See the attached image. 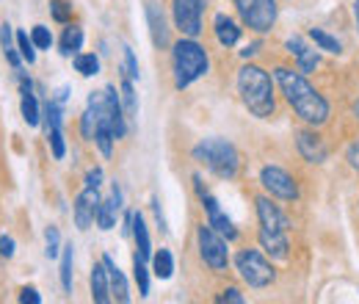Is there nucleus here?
<instances>
[{
  "label": "nucleus",
  "mask_w": 359,
  "mask_h": 304,
  "mask_svg": "<svg viewBox=\"0 0 359 304\" xmlns=\"http://www.w3.org/2000/svg\"><path fill=\"white\" fill-rule=\"evenodd\" d=\"M277 83L285 94V100L293 106V111L307 122V125H326L329 122V103L310 86V80L296 69L279 67L277 69Z\"/></svg>",
  "instance_id": "f257e3e1"
},
{
  "label": "nucleus",
  "mask_w": 359,
  "mask_h": 304,
  "mask_svg": "<svg viewBox=\"0 0 359 304\" xmlns=\"http://www.w3.org/2000/svg\"><path fill=\"white\" fill-rule=\"evenodd\" d=\"M238 91H241V100H244V106L266 119L274 114L277 103H274V86H271V75L255 64H246L241 67V72H238Z\"/></svg>",
  "instance_id": "f03ea898"
},
{
  "label": "nucleus",
  "mask_w": 359,
  "mask_h": 304,
  "mask_svg": "<svg viewBox=\"0 0 359 304\" xmlns=\"http://www.w3.org/2000/svg\"><path fill=\"white\" fill-rule=\"evenodd\" d=\"M194 158L202 161L221 180H232L238 174V163H241L238 150L224 139H205L202 144L194 147Z\"/></svg>",
  "instance_id": "7ed1b4c3"
},
{
  "label": "nucleus",
  "mask_w": 359,
  "mask_h": 304,
  "mask_svg": "<svg viewBox=\"0 0 359 304\" xmlns=\"http://www.w3.org/2000/svg\"><path fill=\"white\" fill-rule=\"evenodd\" d=\"M207 67H210L207 53L194 39H180L174 45V86L177 89L191 86L196 78L207 72Z\"/></svg>",
  "instance_id": "20e7f679"
},
{
  "label": "nucleus",
  "mask_w": 359,
  "mask_h": 304,
  "mask_svg": "<svg viewBox=\"0 0 359 304\" xmlns=\"http://www.w3.org/2000/svg\"><path fill=\"white\" fill-rule=\"evenodd\" d=\"M235 266H238V274H241V279H244L249 288H268V285L274 282V268H271V263H268L257 249L238 252Z\"/></svg>",
  "instance_id": "39448f33"
},
{
  "label": "nucleus",
  "mask_w": 359,
  "mask_h": 304,
  "mask_svg": "<svg viewBox=\"0 0 359 304\" xmlns=\"http://www.w3.org/2000/svg\"><path fill=\"white\" fill-rule=\"evenodd\" d=\"M241 20L255 34H268L277 23V0H232Z\"/></svg>",
  "instance_id": "423d86ee"
},
{
  "label": "nucleus",
  "mask_w": 359,
  "mask_h": 304,
  "mask_svg": "<svg viewBox=\"0 0 359 304\" xmlns=\"http://www.w3.org/2000/svg\"><path fill=\"white\" fill-rule=\"evenodd\" d=\"M196 244H199V255L202 260L213 268V271H224L229 263V252H227V241L224 235H218L210 224H199L196 227Z\"/></svg>",
  "instance_id": "0eeeda50"
},
{
  "label": "nucleus",
  "mask_w": 359,
  "mask_h": 304,
  "mask_svg": "<svg viewBox=\"0 0 359 304\" xmlns=\"http://www.w3.org/2000/svg\"><path fill=\"white\" fill-rule=\"evenodd\" d=\"M174 25L183 36L196 39L202 34V14H205V0H174L172 6Z\"/></svg>",
  "instance_id": "6e6552de"
},
{
  "label": "nucleus",
  "mask_w": 359,
  "mask_h": 304,
  "mask_svg": "<svg viewBox=\"0 0 359 304\" xmlns=\"http://www.w3.org/2000/svg\"><path fill=\"white\" fill-rule=\"evenodd\" d=\"M260 183H263V188H266L271 196H279V199H285V202L299 199V185H296V180H293L285 169H279V166H266V169L260 172Z\"/></svg>",
  "instance_id": "1a4fd4ad"
},
{
  "label": "nucleus",
  "mask_w": 359,
  "mask_h": 304,
  "mask_svg": "<svg viewBox=\"0 0 359 304\" xmlns=\"http://www.w3.org/2000/svg\"><path fill=\"white\" fill-rule=\"evenodd\" d=\"M100 202H102V199H100L97 188L86 185V188L80 191V196L75 199V224H78V230H89V224L97 222Z\"/></svg>",
  "instance_id": "9d476101"
},
{
  "label": "nucleus",
  "mask_w": 359,
  "mask_h": 304,
  "mask_svg": "<svg viewBox=\"0 0 359 304\" xmlns=\"http://www.w3.org/2000/svg\"><path fill=\"white\" fill-rule=\"evenodd\" d=\"M257 219H260V230H266V233H288V227H290L288 216L266 196L257 199Z\"/></svg>",
  "instance_id": "9b49d317"
},
{
  "label": "nucleus",
  "mask_w": 359,
  "mask_h": 304,
  "mask_svg": "<svg viewBox=\"0 0 359 304\" xmlns=\"http://www.w3.org/2000/svg\"><path fill=\"white\" fill-rule=\"evenodd\" d=\"M202 205H205V211H207V224L218 233V235H224L227 241H232L235 235H238V230L232 227V222L227 219V213H221V208H218V202H216V196H210V194H202Z\"/></svg>",
  "instance_id": "f8f14e48"
},
{
  "label": "nucleus",
  "mask_w": 359,
  "mask_h": 304,
  "mask_svg": "<svg viewBox=\"0 0 359 304\" xmlns=\"http://www.w3.org/2000/svg\"><path fill=\"white\" fill-rule=\"evenodd\" d=\"M296 147H299L301 158L310 161V163H323V161L329 158V150H326V144H323V139H321L318 133L301 130V133L296 136Z\"/></svg>",
  "instance_id": "ddd939ff"
},
{
  "label": "nucleus",
  "mask_w": 359,
  "mask_h": 304,
  "mask_svg": "<svg viewBox=\"0 0 359 304\" xmlns=\"http://www.w3.org/2000/svg\"><path fill=\"white\" fill-rule=\"evenodd\" d=\"M122 211V188L113 183V191H111V199L100 202V211H97V227L100 230H111L116 224V216Z\"/></svg>",
  "instance_id": "4468645a"
},
{
  "label": "nucleus",
  "mask_w": 359,
  "mask_h": 304,
  "mask_svg": "<svg viewBox=\"0 0 359 304\" xmlns=\"http://www.w3.org/2000/svg\"><path fill=\"white\" fill-rule=\"evenodd\" d=\"M102 263H105V271H108V282H111V299H116V301H130V290H128V279H125V274L119 271V266L105 255L102 257Z\"/></svg>",
  "instance_id": "2eb2a0df"
},
{
  "label": "nucleus",
  "mask_w": 359,
  "mask_h": 304,
  "mask_svg": "<svg viewBox=\"0 0 359 304\" xmlns=\"http://www.w3.org/2000/svg\"><path fill=\"white\" fill-rule=\"evenodd\" d=\"M288 50L296 56V61H299V72H301V75L315 72V67H318V53L310 50V47L304 45V39H299V36L288 39Z\"/></svg>",
  "instance_id": "dca6fc26"
},
{
  "label": "nucleus",
  "mask_w": 359,
  "mask_h": 304,
  "mask_svg": "<svg viewBox=\"0 0 359 304\" xmlns=\"http://www.w3.org/2000/svg\"><path fill=\"white\" fill-rule=\"evenodd\" d=\"M147 20H150V34H152L155 47L163 50L169 45V31H166V20H163V12L158 9V3H147Z\"/></svg>",
  "instance_id": "f3484780"
},
{
  "label": "nucleus",
  "mask_w": 359,
  "mask_h": 304,
  "mask_svg": "<svg viewBox=\"0 0 359 304\" xmlns=\"http://www.w3.org/2000/svg\"><path fill=\"white\" fill-rule=\"evenodd\" d=\"M260 246H263L271 257L285 260V257H288V249H290L288 233H266V230H260Z\"/></svg>",
  "instance_id": "a211bd4d"
},
{
  "label": "nucleus",
  "mask_w": 359,
  "mask_h": 304,
  "mask_svg": "<svg viewBox=\"0 0 359 304\" xmlns=\"http://www.w3.org/2000/svg\"><path fill=\"white\" fill-rule=\"evenodd\" d=\"M91 299L97 304H108L111 301V282H108L105 263L94 266V271H91Z\"/></svg>",
  "instance_id": "6ab92c4d"
},
{
  "label": "nucleus",
  "mask_w": 359,
  "mask_h": 304,
  "mask_svg": "<svg viewBox=\"0 0 359 304\" xmlns=\"http://www.w3.org/2000/svg\"><path fill=\"white\" fill-rule=\"evenodd\" d=\"M216 39L224 45V47H232L238 45V39H241V28H238V23L227 14H218L216 17Z\"/></svg>",
  "instance_id": "aec40b11"
},
{
  "label": "nucleus",
  "mask_w": 359,
  "mask_h": 304,
  "mask_svg": "<svg viewBox=\"0 0 359 304\" xmlns=\"http://www.w3.org/2000/svg\"><path fill=\"white\" fill-rule=\"evenodd\" d=\"M133 238H136V255L141 260H150L152 257V244H150V233H147V224H144V216L141 213H133Z\"/></svg>",
  "instance_id": "412c9836"
},
{
  "label": "nucleus",
  "mask_w": 359,
  "mask_h": 304,
  "mask_svg": "<svg viewBox=\"0 0 359 304\" xmlns=\"http://www.w3.org/2000/svg\"><path fill=\"white\" fill-rule=\"evenodd\" d=\"M152 274L158 279H169L174 274V257H172L169 249H161V252L152 255Z\"/></svg>",
  "instance_id": "4be33fe9"
},
{
  "label": "nucleus",
  "mask_w": 359,
  "mask_h": 304,
  "mask_svg": "<svg viewBox=\"0 0 359 304\" xmlns=\"http://www.w3.org/2000/svg\"><path fill=\"white\" fill-rule=\"evenodd\" d=\"M80 45H83V31L75 28V25H69V28L64 31V36H61V53H64V56H78Z\"/></svg>",
  "instance_id": "5701e85b"
},
{
  "label": "nucleus",
  "mask_w": 359,
  "mask_h": 304,
  "mask_svg": "<svg viewBox=\"0 0 359 304\" xmlns=\"http://www.w3.org/2000/svg\"><path fill=\"white\" fill-rule=\"evenodd\" d=\"M75 69H78L83 78H91V75L100 72V58H97L94 53H80V56H75Z\"/></svg>",
  "instance_id": "b1692460"
},
{
  "label": "nucleus",
  "mask_w": 359,
  "mask_h": 304,
  "mask_svg": "<svg viewBox=\"0 0 359 304\" xmlns=\"http://www.w3.org/2000/svg\"><path fill=\"white\" fill-rule=\"evenodd\" d=\"M310 39H312L321 50H326V53H340V50H343L340 42H337L334 36H329L326 31H321V28H312V31H310Z\"/></svg>",
  "instance_id": "393cba45"
},
{
  "label": "nucleus",
  "mask_w": 359,
  "mask_h": 304,
  "mask_svg": "<svg viewBox=\"0 0 359 304\" xmlns=\"http://www.w3.org/2000/svg\"><path fill=\"white\" fill-rule=\"evenodd\" d=\"M61 288L67 293L72 290V244L64 246V252H61Z\"/></svg>",
  "instance_id": "a878e982"
},
{
  "label": "nucleus",
  "mask_w": 359,
  "mask_h": 304,
  "mask_svg": "<svg viewBox=\"0 0 359 304\" xmlns=\"http://www.w3.org/2000/svg\"><path fill=\"white\" fill-rule=\"evenodd\" d=\"M133 274H136V282H139V293L147 296L150 293V271H147V260H141L139 255L133 257Z\"/></svg>",
  "instance_id": "bb28decb"
},
{
  "label": "nucleus",
  "mask_w": 359,
  "mask_h": 304,
  "mask_svg": "<svg viewBox=\"0 0 359 304\" xmlns=\"http://www.w3.org/2000/svg\"><path fill=\"white\" fill-rule=\"evenodd\" d=\"M61 128V103L58 100H50V103L45 106V133Z\"/></svg>",
  "instance_id": "cd10ccee"
},
{
  "label": "nucleus",
  "mask_w": 359,
  "mask_h": 304,
  "mask_svg": "<svg viewBox=\"0 0 359 304\" xmlns=\"http://www.w3.org/2000/svg\"><path fill=\"white\" fill-rule=\"evenodd\" d=\"M122 103H125V117H136V114H139V100H136V91H133L130 78L122 80Z\"/></svg>",
  "instance_id": "c85d7f7f"
},
{
  "label": "nucleus",
  "mask_w": 359,
  "mask_h": 304,
  "mask_svg": "<svg viewBox=\"0 0 359 304\" xmlns=\"http://www.w3.org/2000/svg\"><path fill=\"white\" fill-rule=\"evenodd\" d=\"M23 119L31 128L39 125V106H36V97L34 94H23Z\"/></svg>",
  "instance_id": "c756f323"
},
{
  "label": "nucleus",
  "mask_w": 359,
  "mask_h": 304,
  "mask_svg": "<svg viewBox=\"0 0 359 304\" xmlns=\"http://www.w3.org/2000/svg\"><path fill=\"white\" fill-rule=\"evenodd\" d=\"M45 244H47L45 255H47L50 260H56V257L61 255V235H58L56 227H47V230H45Z\"/></svg>",
  "instance_id": "7c9ffc66"
},
{
  "label": "nucleus",
  "mask_w": 359,
  "mask_h": 304,
  "mask_svg": "<svg viewBox=\"0 0 359 304\" xmlns=\"http://www.w3.org/2000/svg\"><path fill=\"white\" fill-rule=\"evenodd\" d=\"M17 47H20V56H23L28 64H34V61H36V50H34L36 45H34V39H28V34H25V31H20V34H17Z\"/></svg>",
  "instance_id": "2f4dec72"
},
{
  "label": "nucleus",
  "mask_w": 359,
  "mask_h": 304,
  "mask_svg": "<svg viewBox=\"0 0 359 304\" xmlns=\"http://www.w3.org/2000/svg\"><path fill=\"white\" fill-rule=\"evenodd\" d=\"M94 141H97V147H100V152H102V155L108 158V155H111V150H113V141H116V139H113V133H111V130H105V128H100V130L94 133Z\"/></svg>",
  "instance_id": "473e14b6"
},
{
  "label": "nucleus",
  "mask_w": 359,
  "mask_h": 304,
  "mask_svg": "<svg viewBox=\"0 0 359 304\" xmlns=\"http://www.w3.org/2000/svg\"><path fill=\"white\" fill-rule=\"evenodd\" d=\"M47 139H50V147H53V158H56V161H61V158H64V152H67V147H64V133H61V128L50 130V133H47Z\"/></svg>",
  "instance_id": "72a5a7b5"
},
{
  "label": "nucleus",
  "mask_w": 359,
  "mask_h": 304,
  "mask_svg": "<svg viewBox=\"0 0 359 304\" xmlns=\"http://www.w3.org/2000/svg\"><path fill=\"white\" fill-rule=\"evenodd\" d=\"M31 39H34V45H36L39 50H47V47L53 45V34H50L45 25H36L34 34H31Z\"/></svg>",
  "instance_id": "f704fd0d"
},
{
  "label": "nucleus",
  "mask_w": 359,
  "mask_h": 304,
  "mask_svg": "<svg viewBox=\"0 0 359 304\" xmlns=\"http://www.w3.org/2000/svg\"><path fill=\"white\" fill-rule=\"evenodd\" d=\"M50 9H53V17H56L58 23H67V20H69V14H72V6H67L64 0H53Z\"/></svg>",
  "instance_id": "c9c22d12"
},
{
  "label": "nucleus",
  "mask_w": 359,
  "mask_h": 304,
  "mask_svg": "<svg viewBox=\"0 0 359 304\" xmlns=\"http://www.w3.org/2000/svg\"><path fill=\"white\" fill-rule=\"evenodd\" d=\"M122 50H125V72H128L130 80H136L139 78V61H136V56H133L130 47H122Z\"/></svg>",
  "instance_id": "e433bc0d"
},
{
  "label": "nucleus",
  "mask_w": 359,
  "mask_h": 304,
  "mask_svg": "<svg viewBox=\"0 0 359 304\" xmlns=\"http://www.w3.org/2000/svg\"><path fill=\"white\" fill-rule=\"evenodd\" d=\"M218 301H232V304H244V296H241V290H238V288H227L221 296H218Z\"/></svg>",
  "instance_id": "4c0bfd02"
},
{
  "label": "nucleus",
  "mask_w": 359,
  "mask_h": 304,
  "mask_svg": "<svg viewBox=\"0 0 359 304\" xmlns=\"http://www.w3.org/2000/svg\"><path fill=\"white\" fill-rule=\"evenodd\" d=\"M0 47H3V53L14 47V45H12V25H9V23L0 25Z\"/></svg>",
  "instance_id": "58836bf2"
},
{
  "label": "nucleus",
  "mask_w": 359,
  "mask_h": 304,
  "mask_svg": "<svg viewBox=\"0 0 359 304\" xmlns=\"http://www.w3.org/2000/svg\"><path fill=\"white\" fill-rule=\"evenodd\" d=\"M20 301H23V304H39V301H42V296H39V290H36V288H23Z\"/></svg>",
  "instance_id": "ea45409f"
},
{
  "label": "nucleus",
  "mask_w": 359,
  "mask_h": 304,
  "mask_svg": "<svg viewBox=\"0 0 359 304\" xmlns=\"http://www.w3.org/2000/svg\"><path fill=\"white\" fill-rule=\"evenodd\" d=\"M345 161L351 163V169H354V172H359V141H354V144L348 147V152H345Z\"/></svg>",
  "instance_id": "a19ab883"
},
{
  "label": "nucleus",
  "mask_w": 359,
  "mask_h": 304,
  "mask_svg": "<svg viewBox=\"0 0 359 304\" xmlns=\"http://www.w3.org/2000/svg\"><path fill=\"white\" fill-rule=\"evenodd\" d=\"M14 255V241L9 235L0 238V257H12Z\"/></svg>",
  "instance_id": "79ce46f5"
},
{
  "label": "nucleus",
  "mask_w": 359,
  "mask_h": 304,
  "mask_svg": "<svg viewBox=\"0 0 359 304\" xmlns=\"http://www.w3.org/2000/svg\"><path fill=\"white\" fill-rule=\"evenodd\" d=\"M100 183H102V169H91V172L86 174V185L100 188Z\"/></svg>",
  "instance_id": "37998d69"
},
{
  "label": "nucleus",
  "mask_w": 359,
  "mask_h": 304,
  "mask_svg": "<svg viewBox=\"0 0 359 304\" xmlns=\"http://www.w3.org/2000/svg\"><path fill=\"white\" fill-rule=\"evenodd\" d=\"M257 50H260V42H255V45H249L246 50H241V56H244V58H249V56H255Z\"/></svg>",
  "instance_id": "c03bdc74"
},
{
  "label": "nucleus",
  "mask_w": 359,
  "mask_h": 304,
  "mask_svg": "<svg viewBox=\"0 0 359 304\" xmlns=\"http://www.w3.org/2000/svg\"><path fill=\"white\" fill-rule=\"evenodd\" d=\"M354 17H356V28H359V0H354Z\"/></svg>",
  "instance_id": "a18cd8bd"
},
{
  "label": "nucleus",
  "mask_w": 359,
  "mask_h": 304,
  "mask_svg": "<svg viewBox=\"0 0 359 304\" xmlns=\"http://www.w3.org/2000/svg\"><path fill=\"white\" fill-rule=\"evenodd\" d=\"M354 114H356V119H359V100H356V103H354Z\"/></svg>",
  "instance_id": "49530a36"
}]
</instances>
